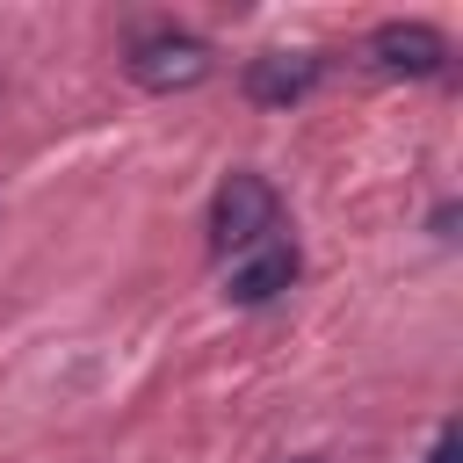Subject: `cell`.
I'll use <instances>...</instances> for the list:
<instances>
[{
  "label": "cell",
  "instance_id": "cell-1",
  "mask_svg": "<svg viewBox=\"0 0 463 463\" xmlns=\"http://www.w3.org/2000/svg\"><path fill=\"white\" fill-rule=\"evenodd\" d=\"M210 43L203 36H188V29H145L137 43H130V58H123V72L137 80V87H152V94H188V87H203L210 80Z\"/></svg>",
  "mask_w": 463,
  "mask_h": 463
},
{
  "label": "cell",
  "instance_id": "cell-6",
  "mask_svg": "<svg viewBox=\"0 0 463 463\" xmlns=\"http://www.w3.org/2000/svg\"><path fill=\"white\" fill-rule=\"evenodd\" d=\"M427 463H463V441H456V427H441V434H434V456H427Z\"/></svg>",
  "mask_w": 463,
  "mask_h": 463
},
{
  "label": "cell",
  "instance_id": "cell-3",
  "mask_svg": "<svg viewBox=\"0 0 463 463\" xmlns=\"http://www.w3.org/2000/svg\"><path fill=\"white\" fill-rule=\"evenodd\" d=\"M369 65H376V72H398V80H434V72L449 65V43H441V29H427V22H383V29L369 36Z\"/></svg>",
  "mask_w": 463,
  "mask_h": 463
},
{
  "label": "cell",
  "instance_id": "cell-2",
  "mask_svg": "<svg viewBox=\"0 0 463 463\" xmlns=\"http://www.w3.org/2000/svg\"><path fill=\"white\" fill-rule=\"evenodd\" d=\"M275 188L260 181V174H224L217 181V195H210V246L217 253H253L268 232H275Z\"/></svg>",
  "mask_w": 463,
  "mask_h": 463
},
{
  "label": "cell",
  "instance_id": "cell-4",
  "mask_svg": "<svg viewBox=\"0 0 463 463\" xmlns=\"http://www.w3.org/2000/svg\"><path fill=\"white\" fill-rule=\"evenodd\" d=\"M318 58L311 51H268V58H253L246 65V101L253 109H289V101H304L311 87H318Z\"/></svg>",
  "mask_w": 463,
  "mask_h": 463
},
{
  "label": "cell",
  "instance_id": "cell-7",
  "mask_svg": "<svg viewBox=\"0 0 463 463\" xmlns=\"http://www.w3.org/2000/svg\"><path fill=\"white\" fill-rule=\"evenodd\" d=\"M297 463H318V456H297Z\"/></svg>",
  "mask_w": 463,
  "mask_h": 463
},
{
  "label": "cell",
  "instance_id": "cell-5",
  "mask_svg": "<svg viewBox=\"0 0 463 463\" xmlns=\"http://www.w3.org/2000/svg\"><path fill=\"white\" fill-rule=\"evenodd\" d=\"M289 282H297V246H289V239H260V246L232 268L224 297H232V304H275Z\"/></svg>",
  "mask_w": 463,
  "mask_h": 463
}]
</instances>
